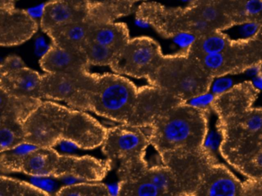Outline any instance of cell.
Instances as JSON below:
<instances>
[{"label":"cell","instance_id":"cell-1","mask_svg":"<svg viewBox=\"0 0 262 196\" xmlns=\"http://www.w3.org/2000/svg\"><path fill=\"white\" fill-rule=\"evenodd\" d=\"M259 90L251 81L235 84L213 101L222 136L219 152L250 179H262V108H254Z\"/></svg>","mask_w":262,"mask_h":196},{"label":"cell","instance_id":"cell-2","mask_svg":"<svg viewBox=\"0 0 262 196\" xmlns=\"http://www.w3.org/2000/svg\"><path fill=\"white\" fill-rule=\"evenodd\" d=\"M26 143L53 148L68 142L93 150L103 143L107 128L86 113L52 101H42L25 125Z\"/></svg>","mask_w":262,"mask_h":196},{"label":"cell","instance_id":"cell-3","mask_svg":"<svg viewBox=\"0 0 262 196\" xmlns=\"http://www.w3.org/2000/svg\"><path fill=\"white\" fill-rule=\"evenodd\" d=\"M210 110L182 102L145 127L150 145L159 153L162 164L170 166L205 151Z\"/></svg>","mask_w":262,"mask_h":196},{"label":"cell","instance_id":"cell-4","mask_svg":"<svg viewBox=\"0 0 262 196\" xmlns=\"http://www.w3.org/2000/svg\"><path fill=\"white\" fill-rule=\"evenodd\" d=\"M112 165L108 159L62 155L53 148L36 147L24 156L22 173L38 178H73L94 182L103 179Z\"/></svg>","mask_w":262,"mask_h":196},{"label":"cell","instance_id":"cell-5","mask_svg":"<svg viewBox=\"0 0 262 196\" xmlns=\"http://www.w3.org/2000/svg\"><path fill=\"white\" fill-rule=\"evenodd\" d=\"M214 80L199 59L183 50L165 55L149 84L165 90L183 102H188L208 93Z\"/></svg>","mask_w":262,"mask_h":196},{"label":"cell","instance_id":"cell-6","mask_svg":"<svg viewBox=\"0 0 262 196\" xmlns=\"http://www.w3.org/2000/svg\"><path fill=\"white\" fill-rule=\"evenodd\" d=\"M148 145L146 129L121 124L107 128L102 150L112 163L119 164V181L133 180L143 176L149 167L145 159Z\"/></svg>","mask_w":262,"mask_h":196},{"label":"cell","instance_id":"cell-7","mask_svg":"<svg viewBox=\"0 0 262 196\" xmlns=\"http://www.w3.org/2000/svg\"><path fill=\"white\" fill-rule=\"evenodd\" d=\"M138 90L131 81L117 74H96L89 97V111L121 124L129 125Z\"/></svg>","mask_w":262,"mask_h":196},{"label":"cell","instance_id":"cell-8","mask_svg":"<svg viewBox=\"0 0 262 196\" xmlns=\"http://www.w3.org/2000/svg\"><path fill=\"white\" fill-rule=\"evenodd\" d=\"M136 18L149 24L164 38L188 33L199 37L215 32L209 24L199 19L188 7H168L155 2L143 3L136 11Z\"/></svg>","mask_w":262,"mask_h":196},{"label":"cell","instance_id":"cell-9","mask_svg":"<svg viewBox=\"0 0 262 196\" xmlns=\"http://www.w3.org/2000/svg\"><path fill=\"white\" fill-rule=\"evenodd\" d=\"M190 196H262V179L242 182L211 156L204 163Z\"/></svg>","mask_w":262,"mask_h":196},{"label":"cell","instance_id":"cell-10","mask_svg":"<svg viewBox=\"0 0 262 196\" xmlns=\"http://www.w3.org/2000/svg\"><path fill=\"white\" fill-rule=\"evenodd\" d=\"M165 55L156 40L142 36L131 38L119 51L110 68L119 75L152 81L163 61Z\"/></svg>","mask_w":262,"mask_h":196},{"label":"cell","instance_id":"cell-11","mask_svg":"<svg viewBox=\"0 0 262 196\" xmlns=\"http://www.w3.org/2000/svg\"><path fill=\"white\" fill-rule=\"evenodd\" d=\"M204 68L213 78L238 75L262 61V42L255 36L234 39L220 53L199 58Z\"/></svg>","mask_w":262,"mask_h":196},{"label":"cell","instance_id":"cell-12","mask_svg":"<svg viewBox=\"0 0 262 196\" xmlns=\"http://www.w3.org/2000/svg\"><path fill=\"white\" fill-rule=\"evenodd\" d=\"M96 73L90 70L70 74L42 75V96L50 101H62L69 107L89 111V97L95 83Z\"/></svg>","mask_w":262,"mask_h":196},{"label":"cell","instance_id":"cell-13","mask_svg":"<svg viewBox=\"0 0 262 196\" xmlns=\"http://www.w3.org/2000/svg\"><path fill=\"white\" fill-rule=\"evenodd\" d=\"M117 18V10L110 0H97L93 2L90 15L85 19L59 28L47 35L51 38L52 43L61 47L82 51L95 28L113 22Z\"/></svg>","mask_w":262,"mask_h":196},{"label":"cell","instance_id":"cell-14","mask_svg":"<svg viewBox=\"0 0 262 196\" xmlns=\"http://www.w3.org/2000/svg\"><path fill=\"white\" fill-rule=\"evenodd\" d=\"M183 101L156 86L139 87L137 100L129 125L150 127L159 116Z\"/></svg>","mask_w":262,"mask_h":196},{"label":"cell","instance_id":"cell-15","mask_svg":"<svg viewBox=\"0 0 262 196\" xmlns=\"http://www.w3.org/2000/svg\"><path fill=\"white\" fill-rule=\"evenodd\" d=\"M91 0H50L41 16L42 30L48 35L59 28L85 19L90 15Z\"/></svg>","mask_w":262,"mask_h":196},{"label":"cell","instance_id":"cell-16","mask_svg":"<svg viewBox=\"0 0 262 196\" xmlns=\"http://www.w3.org/2000/svg\"><path fill=\"white\" fill-rule=\"evenodd\" d=\"M37 29V22L27 11L16 7L0 8V44L3 47L26 42Z\"/></svg>","mask_w":262,"mask_h":196},{"label":"cell","instance_id":"cell-17","mask_svg":"<svg viewBox=\"0 0 262 196\" xmlns=\"http://www.w3.org/2000/svg\"><path fill=\"white\" fill-rule=\"evenodd\" d=\"M45 73L70 74L90 70L82 51L72 50L52 43L39 61Z\"/></svg>","mask_w":262,"mask_h":196},{"label":"cell","instance_id":"cell-18","mask_svg":"<svg viewBox=\"0 0 262 196\" xmlns=\"http://www.w3.org/2000/svg\"><path fill=\"white\" fill-rule=\"evenodd\" d=\"M0 90L13 96L42 100V75L27 67L1 73Z\"/></svg>","mask_w":262,"mask_h":196},{"label":"cell","instance_id":"cell-19","mask_svg":"<svg viewBox=\"0 0 262 196\" xmlns=\"http://www.w3.org/2000/svg\"><path fill=\"white\" fill-rule=\"evenodd\" d=\"M187 7L197 18L216 31L224 32L235 26L233 0H192Z\"/></svg>","mask_w":262,"mask_h":196},{"label":"cell","instance_id":"cell-20","mask_svg":"<svg viewBox=\"0 0 262 196\" xmlns=\"http://www.w3.org/2000/svg\"><path fill=\"white\" fill-rule=\"evenodd\" d=\"M42 102V100L13 96L0 90V122L25 125Z\"/></svg>","mask_w":262,"mask_h":196},{"label":"cell","instance_id":"cell-21","mask_svg":"<svg viewBox=\"0 0 262 196\" xmlns=\"http://www.w3.org/2000/svg\"><path fill=\"white\" fill-rule=\"evenodd\" d=\"M130 39L129 31L126 24L113 21L95 28L89 41H93L119 52Z\"/></svg>","mask_w":262,"mask_h":196},{"label":"cell","instance_id":"cell-22","mask_svg":"<svg viewBox=\"0 0 262 196\" xmlns=\"http://www.w3.org/2000/svg\"><path fill=\"white\" fill-rule=\"evenodd\" d=\"M234 39L224 32L215 31L197 37L194 44L186 49L193 57L199 58L205 55L220 53L226 49Z\"/></svg>","mask_w":262,"mask_h":196},{"label":"cell","instance_id":"cell-23","mask_svg":"<svg viewBox=\"0 0 262 196\" xmlns=\"http://www.w3.org/2000/svg\"><path fill=\"white\" fill-rule=\"evenodd\" d=\"M144 176L151 183L167 194L173 196H187L182 191L177 177L172 170L164 164L148 167Z\"/></svg>","mask_w":262,"mask_h":196},{"label":"cell","instance_id":"cell-24","mask_svg":"<svg viewBox=\"0 0 262 196\" xmlns=\"http://www.w3.org/2000/svg\"><path fill=\"white\" fill-rule=\"evenodd\" d=\"M233 18L235 26L262 24V0H233Z\"/></svg>","mask_w":262,"mask_h":196},{"label":"cell","instance_id":"cell-25","mask_svg":"<svg viewBox=\"0 0 262 196\" xmlns=\"http://www.w3.org/2000/svg\"><path fill=\"white\" fill-rule=\"evenodd\" d=\"M116 196H173L164 192L145 176L133 180L119 181Z\"/></svg>","mask_w":262,"mask_h":196},{"label":"cell","instance_id":"cell-26","mask_svg":"<svg viewBox=\"0 0 262 196\" xmlns=\"http://www.w3.org/2000/svg\"><path fill=\"white\" fill-rule=\"evenodd\" d=\"M0 196H50L47 191L28 182L1 176Z\"/></svg>","mask_w":262,"mask_h":196},{"label":"cell","instance_id":"cell-27","mask_svg":"<svg viewBox=\"0 0 262 196\" xmlns=\"http://www.w3.org/2000/svg\"><path fill=\"white\" fill-rule=\"evenodd\" d=\"M36 145L24 143L12 150L1 152L0 171L2 175L12 173H22L24 158L27 153L36 148Z\"/></svg>","mask_w":262,"mask_h":196},{"label":"cell","instance_id":"cell-28","mask_svg":"<svg viewBox=\"0 0 262 196\" xmlns=\"http://www.w3.org/2000/svg\"><path fill=\"white\" fill-rule=\"evenodd\" d=\"M54 196H114L107 185L97 182L70 184L56 191Z\"/></svg>","mask_w":262,"mask_h":196},{"label":"cell","instance_id":"cell-29","mask_svg":"<svg viewBox=\"0 0 262 196\" xmlns=\"http://www.w3.org/2000/svg\"><path fill=\"white\" fill-rule=\"evenodd\" d=\"M0 149L8 151L26 143L24 125L15 122H0Z\"/></svg>","mask_w":262,"mask_h":196},{"label":"cell","instance_id":"cell-30","mask_svg":"<svg viewBox=\"0 0 262 196\" xmlns=\"http://www.w3.org/2000/svg\"><path fill=\"white\" fill-rule=\"evenodd\" d=\"M90 65L110 66L118 52L110 47L101 45L93 41H89L82 49Z\"/></svg>","mask_w":262,"mask_h":196},{"label":"cell","instance_id":"cell-31","mask_svg":"<svg viewBox=\"0 0 262 196\" xmlns=\"http://www.w3.org/2000/svg\"><path fill=\"white\" fill-rule=\"evenodd\" d=\"M27 67L22 58L16 55H10L5 58L0 65V74L13 71Z\"/></svg>","mask_w":262,"mask_h":196},{"label":"cell","instance_id":"cell-32","mask_svg":"<svg viewBox=\"0 0 262 196\" xmlns=\"http://www.w3.org/2000/svg\"><path fill=\"white\" fill-rule=\"evenodd\" d=\"M214 98H215V95L208 92L205 94L193 98L188 103L194 107H199V108L211 110V105H212Z\"/></svg>","mask_w":262,"mask_h":196},{"label":"cell","instance_id":"cell-33","mask_svg":"<svg viewBox=\"0 0 262 196\" xmlns=\"http://www.w3.org/2000/svg\"><path fill=\"white\" fill-rule=\"evenodd\" d=\"M233 82L230 78H217V81L211 85L212 88V92L215 96L217 95L222 94L225 93L227 90H229L230 88L233 87Z\"/></svg>","mask_w":262,"mask_h":196},{"label":"cell","instance_id":"cell-34","mask_svg":"<svg viewBox=\"0 0 262 196\" xmlns=\"http://www.w3.org/2000/svg\"><path fill=\"white\" fill-rule=\"evenodd\" d=\"M15 0H0V8H14Z\"/></svg>","mask_w":262,"mask_h":196},{"label":"cell","instance_id":"cell-35","mask_svg":"<svg viewBox=\"0 0 262 196\" xmlns=\"http://www.w3.org/2000/svg\"><path fill=\"white\" fill-rule=\"evenodd\" d=\"M254 84V87L260 91L262 90V75H258L254 78V81H251Z\"/></svg>","mask_w":262,"mask_h":196},{"label":"cell","instance_id":"cell-36","mask_svg":"<svg viewBox=\"0 0 262 196\" xmlns=\"http://www.w3.org/2000/svg\"><path fill=\"white\" fill-rule=\"evenodd\" d=\"M254 36H255L256 38H258V39L260 40V41L262 42V24H260V29H259L258 32H257V33Z\"/></svg>","mask_w":262,"mask_h":196},{"label":"cell","instance_id":"cell-37","mask_svg":"<svg viewBox=\"0 0 262 196\" xmlns=\"http://www.w3.org/2000/svg\"><path fill=\"white\" fill-rule=\"evenodd\" d=\"M260 75H262V61L260 63Z\"/></svg>","mask_w":262,"mask_h":196},{"label":"cell","instance_id":"cell-38","mask_svg":"<svg viewBox=\"0 0 262 196\" xmlns=\"http://www.w3.org/2000/svg\"><path fill=\"white\" fill-rule=\"evenodd\" d=\"M91 1L94 2V1H97V0H91Z\"/></svg>","mask_w":262,"mask_h":196},{"label":"cell","instance_id":"cell-39","mask_svg":"<svg viewBox=\"0 0 262 196\" xmlns=\"http://www.w3.org/2000/svg\"><path fill=\"white\" fill-rule=\"evenodd\" d=\"M15 1H16H16H18V0H15Z\"/></svg>","mask_w":262,"mask_h":196},{"label":"cell","instance_id":"cell-40","mask_svg":"<svg viewBox=\"0 0 262 196\" xmlns=\"http://www.w3.org/2000/svg\"><path fill=\"white\" fill-rule=\"evenodd\" d=\"M139 1H141V0H139Z\"/></svg>","mask_w":262,"mask_h":196}]
</instances>
